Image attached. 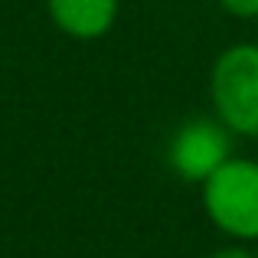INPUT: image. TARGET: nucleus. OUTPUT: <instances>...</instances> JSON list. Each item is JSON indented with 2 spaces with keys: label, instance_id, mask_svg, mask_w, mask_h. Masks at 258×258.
<instances>
[{
  "label": "nucleus",
  "instance_id": "nucleus-1",
  "mask_svg": "<svg viewBox=\"0 0 258 258\" xmlns=\"http://www.w3.org/2000/svg\"><path fill=\"white\" fill-rule=\"evenodd\" d=\"M209 98L229 131L258 141V43H235L216 56Z\"/></svg>",
  "mask_w": 258,
  "mask_h": 258
},
{
  "label": "nucleus",
  "instance_id": "nucleus-2",
  "mask_svg": "<svg viewBox=\"0 0 258 258\" xmlns=\"http://www.w3.org/2000/svg\"><path fill=\"white\" fill-rule=\"evenodd\" d=\"M203 209L222 235L258 242V160H226L203 183Z\"/></svg>",
  "mask_w": 258,
  "mask_h": 258
},
{
  "label": "nucleus",
  "instance_id": "nucleus-3",
  "mask_svg": "<svg viewBox=\"0 0 258 258\" xmlns=\"http://www.w3.org/2000/svg\"><path fill=\"white\" fill-rule=\"evenodd\" d=\"M232 131L219 118H189L173 131L167 147L170 170L186 183H206L226 160H232Z\"/></svg>",
  "mask_w": 258,
  "mask_h": 258
},
{
  "label": "nucleus",
  "instance_id": "nucleus-4",
  "mask_svg": "<svg viewBox=\"0 0 258 258\" xmlns=\"http://www.w3.org/2000/svg\"><path fill=\"white\" fill-rule=\"evenodd\" d=\"M46 13L59 33L72 39H101L118 20V0H46Z\"/></svg>",
  "mask_w": 258,
  "mask_h": 258
},
{
  "label": "nucleus",
  "instance_id": "nucleus-5",
  "mask_svg": "<svg viewBox=\"0 0 258 258\" xmlns=\"http://www.w3.org/2000/svg\"><path fill=\"white\" fill-rule=\"evenodd\" d=\"M219 7L229 17L239 20H258V0H219Z\"/></svg>",
  "mask_w": 258,
  "mask_h": 258
},
{
  "label": "nucleus",
  "instance_id": "nucleus-6",
  "mask_svg": "<svg viewBox=\"0 0 258 258\" xmlns=\"http://www.w3.org/2000/svg\"><path fill=\"white\" fill-rule=\"evenodd\" d=\"M209 258H255V252L239 242V245H222V248H216Z\"/></svg>",
  "mask_w": 258,
  "mask_h": 258
},
{
  "label": "nucleus",
  "instance_id": "nucleus-7",
  "mask_svg": "<svg viewBox=\"0 0 258 258\" xmlns=\"http://www.w3.org/2000/svg\"><path fill=\"white\" fill-rule=\"evenodd\" d=\"M255 258H258V252H255Z\"/></svg>",
  "mask_w": 258,
  "mask_h": 258
}]
</instances>
